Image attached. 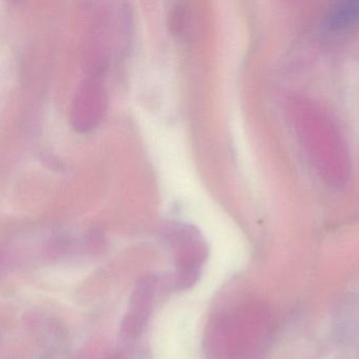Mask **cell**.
I'll return each instance as SVG.
<instances>
[{
    "label": "cell",
    "instance_id": "1",
    "mask_svg": "<svg viewBox=\"0 0 359 359\" xmlns=\"http://www.w3.org/2000/svg\"><path fill=\"white\" fill-rule=\"evenodd\" d=\"M359 20V4H348L340 8L331 20L333 28H346L352 26Z\"/></svg>",
    "mask_w": 359,
    "mask_h": 359
}]
</instances>
